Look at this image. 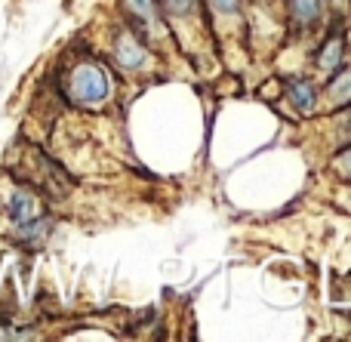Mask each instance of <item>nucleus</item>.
Masks as SVG:
<instances>
[{"label": "nucleus", "mask_w": 351, "mask_h": 342, "mask_svg": "<svg viewBox=\"0 0 351 342\" xmlns=\"http://www.w3.org/2000/svg\"><path fill=\"white\" fill-rule=\"evenodd\" d=\"M62 93L71 105H102L111 96V77L99 62L84 59L77 65L68 68V74L62 77Z\"/></svg>", "instance_id": "f257e3e1"}, {"label": "nucleus", "mask_w": 351, "mask_h": 342, "mask_svg": "<svg viewBox=\"0 0 351 342\" xmlns=\"http://www.w3.org/2000/svg\"><path fill=\"white\" fill-rule=\"evenodd\" d=\"M111 53H114V62L127 71H139V68L148 65V49L139 37L130 28H117L114 43H111Z\"/></svg>", "instance_id": "f03ea898"}, {"label": "nucleus", "mask_w": 351, "mask_h": 342, "mask_svg": "<svg viewBox=\"0 0 351 342\" xmlns=\"http://www.w3.org/2000/svg\"><path fill=\"white\" fill-rule=\"evenodd\" d=\"M346 62V34L342 31H333V34L324 40V47L315 53V65L321 71H336Z\"/></svg>", "instance_id": "7ed1b4c3"}, {"label": "nucleus", "mask_w": 351, "mask_h": 342, "mask_svg": "<svg viewBox=\"0 0 351 342\" xmlns=\"http://www.w3.org/2000/svg\"><path fill=\"white\" fill-rule=\"evenodd\" d=\"M6 216H10L16 225H22V222H31V219H37V216H43L40 213V201H37L31 191L19 188V191H12V197L6 201Z\"/></svg>", "instance_id": "20e7f679"}, {"label": "nucleus", "mask_w": 351, "mask_h": 342, "mask_svg": "<svg viewBox=\"0 0 351 342\" xmlns=\"http://www.w3.org/2000/svg\"><path fill=\"white\" fill-rule=\"evenodd\" d=\"M287 96H290V102L296 105L302 114H311V111L317 108V90H315V84L305 77L287 80Z\"/></svg>", "instance_id": "39448f33"}, {"label": "nucleus", "mask_w": 351, "mask_h": 342, "mask_svg": "<svg viewBox=\"0 0 351 342\" xmlns=\"http://www.w3.org/2000/svg\"><path fill=\"white\" fill-rule=\"evenodd\" d=\"M327 99L333 108H348L351 105V68H336V74L327 84Z\"/></svg>", "instance_id": "423d86ee"}, {"label": "nucleus", "mask_w": 351, "mask_h": 342, "mask_svg": "<svg viewBox=\"0 0 351 342\" xmlns=\"http://www.w3.org/2000/svg\"><path fill=\"white\" fill-rule=\"evenodd\" d=\"M49 228H53V222H49L47 216H37V219L16 225V241L19 244H25V247H37L49 234Z\"/></svg>", "instance_id": "0eeeda50"}, {"label": "nucleus", "mask_w": 351, "mask_h": 342, "mask_svg": "<svg viewBox=\"0 0 351 342\" xmlns=\"http://www.w3.org/2000/svg\"><path fill=\"white\" fill-rule=\"evenodd\" d=\"M324 12V0H290V19L302 28H311V25L321 19Z\"/></svg>", "instance_id": "6e6552de"}, {"label": "nucleus", "mask_w": 351, "mask_h": 342, "mask_svg": "<svg viewBox=\"0 0 351 342\" xmlns=\"http://www.w3.org/2000/svg\"><path fill=\"white\" fill-rule=\"evenodd\" d=\"M121 6L133 22H152L158 12V0H121Z\"/></svg>", "instance_id": "1a4fd4ad"}, {"label": "nucleus", "mask_w": 351, "mask_h": 342, "mask_svg": "<svg viewBox=\"0 0 351 342\" xmlns=\"http://www.w3.org/2000/svg\"><path fill=\"white\" fill-rule=\"evenodd\" d=\"M160 6H164L170 16H185V12H191L194 0H158Z\"/></svg>", "instance_id": "9d476101"}, {"label": "nucleus", "mask_w": 351, "mask_h": 342, "mask_svg": "<svg viewBox=\"0 0 351 342\" xmlns=\"http://www.w3.org/2000/svg\"><path fill=\"white\" fill-rule=\"evenodd\" d=\"M336 170H339V176L346 179V182H351V148L339 154V160H336Z\"/></svg>", "instance_id": "9b49d317"}, {"label": "nucleus", "mask_w": 351, "mask_h": 342, "mask_svg": "<svg viewBox=\"0 0 351 342\" xmlns=\"http://www.w3.org/2000/svg\"><path fill=\"white\" fill-rule=\"evenodd\" d=\"M210 6H213L216 12H225V16H228V12H237L241 0H210Z\"/></svg>", "instance_id": "f8f14e48"}]
</instances>
